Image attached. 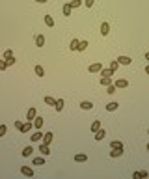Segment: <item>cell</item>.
Listing matches in <instances>:
<instances>
[{"label":"cell","mask_w":149,"mask_h":179,"mask_svg":"<svg viewBox=\"0 0 149 179\" xmlns=\"http://www.w3.org/2000/svg\"><path fill=\"white\" fill-rule=\"evenodd\" d=\"M52 136H54V134L52 133H45V134H43V144H49L50 146V142H52Z\"/></svg>","instance_id":"16"},{"label":"cell","mask_w":149,"mask_h":179,"mask_svg":"<svg viewBox=\"0 0 149 179\" xmlns=\"http://www.w3.org/2000/svg\"><path fill=\"white\" fill-rule=\"evenodd\" d=\"M30 140H32V142H41V140H43V133H41L39 129H36V133L30 136Z\"/></svg>","instance_id":"3"},{"label":"cell","mask_w":149,"mask_h":179,"mask_svg":"<svg viewBox=\"0 0 149 179\" xmlns=\"http://www.w3.org/2000/svg\"><path fill=\"white\" fill-rule=\"evenodd\" d=\"M11 56H15V52H13V50H11V49H7V50H4V60H7V58H11Z\"/></svg>","instance_id":"32"},{"label":"cell","mask_w":149,"mask_h":179,"mask_svg":"<svg viewBox=\"0 0 149 179\" xmlns=\"http://www.w3.org/2000/svg\"><path fill=\"white\" fill-rule=\"evenodd\" d=\"M117 108H119V103H117V101H112V103H108V105H106L108 112H114V110H117Z\"/></svg>","instance_id":"14"},{"label":"cell","mask_w":149,"mask_h":179,"mask_svg":"<svg viewBox=\"0 0 149 179\" xmlns=\"http://www.w3.org/2000/svg\"><path fill=\"white\" fill-rule=\"evenodd\" d=\"M101 69H103V63H99V62H95V63H91L89 65V73H101Z\"/></svg>","instance_id":"1"},{"label":"cell","mask_w":149,"mask_h":179,"mask_svg":"<svg viewBox=\"0 0 149 179\" xmlns=\"http://www.w3.org/2000/svg\"><path fill=\"white\" fill-rule=\"evenodd\" d=\"M74 161H77V162H86V161H88V155H84V153H77V155H74Z\"/></svg>","instance_id":"19"},{"label":"cell","mask_w":149,"mask_h":179,"mask_svg":"<svg viewBox=\"0 0 149 179\" xmlns=\"http://www.w3.org/2000/svg\"><path fill=\"white\" fill-rule=\"evenodd\" d=\"M78 43H80L78 39H71V43H69V49H71V50H78Z\"/></svg>","instance_id":"28"},{"label":"cell","mask_w":149,"mask_h":179,"mask_svg":"<svg viewBox=\"0 0 149 179\" xmlns=\"http://www.w3.org/2000/svg\"><path fill=\"white\" fill-rule=\"evenodd\" d=\"M45 25L47 26H54V19L50 15H45Z\"/></svg>","instance_id":"33"},{"label":"cell","mask_w":149,"mask_h":179,"mask_svg":"<svg viewBox=\"0 0 149 179\" xmlns=\"http://www.w3.org/2000/svg\"><path fill=\"white\" fill-rule=\"evenodd\" d=\"M101 34H103V35H108V34H110V25H108L106 21L101 25Z\"/></svg>","instance_id":"12"},{"label":"cell","mask_w":149,"mask_h":179,"mask_svg":"<svg viewBox=\"0 0 149 179\" xmlns=\"http://www.w3.org/2000/svg\"><path fill=\"white\" fill-rule=\"evenodd\" d=\"M36 116H37V110L32 106V108L26 112V121H34V118H36Z\"/></svg>","instance_id":"6"},{"label":"cell","mask_w":149,"mask_h":179,"mask_svg":"<svg viewBox=\"0 0 149 179\" xmlns=\"http://www.w3.org/2000/svg\"><path fill=\"white\" fill-rule=\"evenodd\" d=\"M101 127H103V125H101V121H99V119H95V121L91 123V133H95V131H99Z\"/></svg>","instance_id":"26"},{"label":"cell","mask_w":149,"mask_h":179,"mask_svg":"<svg viewBox=\"0 0 149 179\" xmlns=\"http://www.w3.org/2000/svg\"><path fill=\"white\" fill-rule=\"evenodd\" d=\"M146 149H147V151H149V144H147V148H146Z\"/></svg>","instance_id":"44"},{"label":"cell","mask_w":149,"mask_h":179,"mask_svg":"<svg viewBox=\"0 0 149 179\" xmlns=\"http://www.w3.org/2000/svg\"><path fill=\"white\" fill-rule=\"evenodd\" d=\"M114 73H116V71H112L110 67H103V69H101V75H103V77H112Z\"/></svg>","instance_id":"18"},{"label":"cell","mask_w":149,"mask_h":179,"mask_svg":"<svg viewBox=\"0 0 149 179\" xmlns=\"http://www.w3.org/2000/svg\"><path fill=\"white\" fill-rule=\"evenodd\" d=\"M36 47H39V49H41V47H45V35H43V34L36 35Z\"/></svg>","instance_id":"7"},{"label":"cell","mask_w":149,"mask_h":179,"mask_svg":"<svg viewBox=\"0 0 149 179\" xmlns=\"http://www.w3.org/2000/svg\"><path fill=\"white\" fill-rule=\"evenodd\" d=\"M21 174H22V176H26V177H32L34 176V170L30 168V166H21Z\"/></svg>","instance_id":"5"},{"label":"cell","mask_w":149,"mask_h":179,"mask_svg":"<svg viewBox=\"0 0 149 179\" xmlns=\"http://www.w3.org/2000/svg\"><path fill=\"white\" fill-rule=\"evenodd\" d=\"M80 108L82 110H93V103L91 101H82L80 103Z\"/></svg>","instance_id":"15"},{"label":"cell","mask_w":149,"mask_h":179,"mask_svg":"<svg viewBox=\"0 0 149 179\" xmlns=\"http://www.w3.org/2000/svg\"><path fill=\"white\" fill-rule=\"evenodd\" d=\"M6 63H7V67H9V65H13V63H15V56L7 58V60H6Z\"/></svg>","instance_id":"39"},{"label":"cell","mask_w":149,"mask_h":179,"mask_svg":"<svg viewBox=\"0 0 149 179\" xmlns=\"http://www.w3.org/2000/svg\"><path fill=\"white\" fill-rule=\"evenodd\" d=\"M114 86H116L117 90H119V88H127V86H129V80H125V78H119V80H116V84H114Z\"/></svg>","instance_id":"13"},{"label":"cell","mask_w":149,"mask_h":179,"mask_svg":"<svg viewBox=\"0 0 149 179\" xmlns=\"http://www.w3.org/2000/svg\"><path fill=\"white\" fill-rule=\"evenodd\" d=\"M69 6H71L73 10H77L78 6H82V0H71V2H69Z\"/></svg>","instance_id":"31"},{"label":"cell","mask_w":149,"mask_h":179,"mask_svg":"<svg viewBox=\"0 0 149 179\" xmlns=\"http://www.w3.org/2000/svg\"><path fill=\"white\" fill-rule=\"evenodd\" d=\"M7 67V63H6V60H0V71H4Z\"/></svg>","instance_id":"40"},{"label":"cell","mask_w":149,"mask_h":179,"mask_svg":"<svg viewBox=\"0 0 149 179\" xmlns=\"http://www.w3.org/2000/svg\"><path fill=\"white\" fill-rule=\"evenodd\" d=\"M104 136H106V131H104L103 127H101L99 131H95V140H97V142H99V140H103Z\"/></svg>","instance_id":"9"},{"label":"cell","mask_w":149,"mask_h":179,"mask_svg":"<svg viewBox=\"0 0 149 179\" xmlns=\"http://www.w3.org/2000/svg\"><path fill=\"white\" fill-rule=\"evenodd\" d=\"M93 4H95V0H84V6L86 7H91Z\"/></svg>","instance_id":"38"},{"label":"cell","mask_w":149,"mask_h":179,"mask_svg":"<svg viewBox=\"0 0 149 179\" xmlns=\"http://www.w3.org/2000/svg\"><path fill=\"white\" fill-rule=\"evenodd\" d=\"M71 13H73V7L69 6V2H67V4H65V6H64V15H65V17H69V15H71Z\"/></svg>","instance_id":"27"},{"label":"cell","mask_w":149,"mask_h":179,"mask_svg":"<svg viewBox=\"0 0 149 179\" xmlns=\"http://www.w3.org/2000/svg\"><path fill=\"white\" fill-rule=\"evenodd\" d=\"M149 176V172H146V170H140V172H134L132 174V177L134 179H138V177H147Z\"/></svg>","instance_id":"22"},{"label":"cell","mask_w":149,"mask_h":179,"mask_svg":"<svg viewBox=\"0 0 149 179\" xmlns=\"http://www.w3.org/2000/svg\"><path fill=\"white\" fill-rule=\"evenodd\" d=\"M45 103H47V105H56V99H54L52 97V95H45Z\"/></svg>","instance_id":"29"},{"label":"cell","mask_w":149,"mask_h":179,"mask_svg":"<svg viewBox=\"0 0 149 179\" xmlns=\"http://www.w3.org/2000/svg\"><path fill=\"white\" fill-rule=\"evenodd\" d=\"M32 127H34V123H32V121H26V123H22V129H21V133H22V134H28L30 131H32Z\"/></svg>","instance_id":"4"},{"label":"cell","mask_w":149,"mask_h":179,"mask_svg":"<svg viewBox=\"0 0 149 179\" xmlns=\"http://www.w3.org/2000/svg\"><path fill=\"white\" fill-rule=\"evenodd\" d=\"M116 90H117V88H116V86H114V84L106 86V93H110V95H112V93H116Z\"/></svg>","instance_id":"34"},{"label":"cell","mask_w":149,"mask_h":179,"mask_svg":"<svg viewBox=\"0 0 149 179\" xmlns=\"http://www.w3.org/2000/svg\"><path fill=\"white\" fill-rule=\"evenodd\" d=\"M146 60H147V62H149V52H146Z\"/></svg>","instance_id":"43"},{"label":"cell","mask_w":149,"mask_h":179,"mask_svg":"<svg viewBox=\"0 0 149 179\" xmlns=\"http://www.w3.org/2000/svg\"><path fill=\"white\" fill-rule=\"evenodd\" d=\"M32 162H34L36 166H43V164H45V155H43V157H36Z\"/></svg>","instance_id":"24"},{"label":"cell","mask_w":149,"mask_h":179,"mask_svg":"<svg viewBox=\"0 0 149 179\" xmlns=\"http://www.w3.org/2000/svg\"><path fill=\"white\" fill-rule=\"evenodd\" d=\"M101 86H104V88H106V86H110L112 84V77H101Z\"/></svg>","instance_id":"17"},{"label":"cell","mask_w":149,"mask_h":179,"mask_svg":"<svg viewBox=\"0 0 149 179\" xmlns=\"http://www.w3.org/2000/svg\"><path fill=\"white\" fill-rule=\"evenodd\" d=\"M6 131H7V127L2 123V125H0V138H2V136H6Z\"/></svg>","instance_id":"36"},{"label":"cell","mask_w":149,"mask_h":179,"mask_svg":"<svg viewBox=\"0 0 149 179\" xmlns=\"http://www.w3.org/2000/svg\"><path fill=\"white\" fill-rule=\"evenodd\" d=\"M110 148L112 149H123V142H121V140H114L110 144Z\"/></svg>","instance_id":"21"},{"label":"cell","mask_w":149,"mask_h":179,"mask_svg":"<svg viewBox=\"0 0 149 179\" xmlns=\"http://www.w3.org/2000/svg\"><path fill=\"white\" fill-rule=\"evenodd\" d=\"M36 2H37V4H47L49 0H36Z\"/></svg>","instance_id":"41"},{"label":"cell","mask_w":149,"mask_h":179,"mask_svg":"<svg viewBox=\"0 0 149 179\" xmlns=\"http://www.w3.org/2000/svg\"><path fill=\"white\" fill-rule=\"evenodd\" d=\"M36 75H37V77H45V69H43V65H36Z\"/></svg>","instance_id":"30"},{"label":"cell","mask_w":149,"mask_h":179,"mask_svg":"<svg viewBox=\"0 0 149 179\" xmlns=\"http://www.w3.org/2000/svg\"><path fill=\"white\" fill-rule=\"evenodd\" d=\"M32 123H34V127H36V129H41V127H43V123H45V118H41V116H36Z\"/></svg>","instance_id":"2"},{"label":"cell","mask_w":149,"mask_h":179,"mask_svg":"<svg viewBox=\"0 0 149 179\" xmlns=\"http://www.w3.org/2000/svg\"><path fill=\"white\" fill-rule=\"evenodd\" d=\"M117 62H119V65H131L132 60L129 58V56H119V58H117Z\"/></svg>","instance_id":"8"},{"label":"cell","mask_w":149,"mask_h":179,"mask_svg":"<svg viewBox=\"0 0 149 179\" xmlns=\"http://www.w3.org/2000/svg\"><path fill=\"white\" fill-rule=\"evenodd\" d=\"M65 106V101L64 99H56V105H54V108H56V112H62Z\"/></svg>","instance_id":"11"},{"label":"cell","mask_w":149,"mask_h":179,"mask_svg":"<svg viewBox=\"0 0 149 179\" xmlns=\"http://www.w3.org/2000/svg\"><path fill=\"white\" fill-rule=\"evenodd\" d=\"M147 134H149V129H147Z\"/></svg>","instance_id":"45"},{"label":"cell","mask_w":149,"mask_h":179,"mask_svg":"<svg viewBox=\"0 0 149 179\" xmlns=\"http://www.w3.org/2000/svg\"><path fill=\"white\" fill-rule=\"evenodd\" d=\"M117 67H119V62H117V60H112V63H110V69H112V71H116Z\"/></svg>","instance_id":"35"},{"label":"cell","mask_w":149,"mask_h":179,"mask_svg":"<svg viewBox=\"0 0 149 179\" xmlns=\"http://www.w3.org/2000/svg\"><path fill=\"white\" fill-rule=\"evenodd\" d=\"M32 153H34V148H32V146H26V148L22 149V153H21V155H22V157H30Z\"/></svg>","instance_id":"20"},{"label":"cell","mask_w":149,"mask_h":179,"mask_svg":"<svg viewBox=\"0 0 149 179\" xmlns=\"http://www.w3.org/2000/svg\"><path fill=\"white\" fill-rule=\"evenodd\" d=\"M146 73L149 75V63H147V65H146Z\"/></svg>","instance_id":"42"},{"label":"cell","mask_w":149,"mask_h":179,"mask_svg":"<svg viewBox=\"0 0 149 179\" xmlns=\"http://www.w3.org/2000/svg\"><path fill=\"white\" fill-rule=\"evenodd\" d=\"M123 155V149H112L110 151V157L112 159H117V157H121Z\"/></svg>","instance_id":"25"},{"label":"cell","mask_w":149,"mask_h":179,"mask_svg":"<svg viewBox=\"0 0 149 179\" xmlns=\"http://www.w3.org/2000/svg\"><path fill=\"white\" fill-rule=\"evenodd\" d=\"M39 151H41V155H50V148H49V144H43L41 142V146H39Z\"/></svg>","instance_id":"10"},{"label":"cell","mask_w":149,"mask_h":179,"mask_svg":"<svg viewBox=\"0 0 149 179\" xmlns=\"http://www.w3.org/2000/svg\"><path fill=\"white\" fill-rule=\"evenodd\" d=\"M88 45H89V41H86V39L80 41V43H78V52H84V50L88 49Z\"/></svg>","instance_id":"23"},{"label":"cell","mask_w":149,"mask_h":179,"mask_svg":"<svg viewBox=\"0 0 149 179\" xmlns=\"http://www.w3.org/2000/svg\"><path fill=\"white\" fill-rule=\"evenodd\" d=\"M15 129H19V131L22 129V121H21V119H15Z\"/></svg>","instance_id":"37"}]
</instances>
